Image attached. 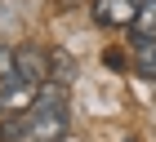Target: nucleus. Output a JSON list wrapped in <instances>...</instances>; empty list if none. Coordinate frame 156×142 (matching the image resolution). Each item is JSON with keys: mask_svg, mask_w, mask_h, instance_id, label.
Here are the masks:
<instances>
[{"mask_svg": "<svg viewBox=\"0 0 156 142\" xmlns=\"http://www.w3.org/2000/svg\"><path fill=\"white\" fill-rule=\"evenodd\" d=\"M120 142H134V138H120Z\"/></svg>", "mask_w": 156, "mask_h": 142, "instance_id": "9d476101", "label": "nucleus"}, {"mask_svg": "<svg viewBox=\"0 0 156 142\" xmlns=\"http://www.w3.org/2000/svg\"><path fill=\"white\" fill-rule=\"evenodd\" d=\"M72 116H67V106L62 111H27V142H62Z\"/></svg>", "mask_w": 156, "mask_h": 142, "instance_id": "f257e3e1", "label": "nucleus"}, {"mask_svg": "<svg viewBox=\"0 0 156 142\" xmlns=\"http://www.w3.org/2000/svg\"><path fill=\"white\" fill-rule=\"evenodd\" d=\"M134 45L138 40H156V0H143L138 5V18H134Z\"/></svg>", "mask_w": 156, "mask_h": 142, "instance_id": "39448f33", "label": "nucleus"}, {"mask_svg": "<svg viewBox=\"0 0 156 142\" xmlns=\"http://www.w3.org/2000/svg\"><path fill=\"white\" fill-rule=\"evenodd\" d=\"M49 80H62V84L76 80V58L72 53H49Z\"/></svg>", "mask_w": 156, "mask_h": 142, "instance_id": "0eeeda50", "label": "nucleus"}, {"mask_svg": "<svg viewBox=\"0 0 156 142\" xmlns=\"http://www.w3.org/2000/svg\"><path fill=\"white\" fill-rule=\"evenodd\" d=\"M107 67L120 71V67H129V62H125V53H120V49H107Z\"/></svg>", "mask_w": 156, "mask_h": 142, "instance_id": "1a4fd4ad", "label": "nucleus"}, {"mask_svg": "<svg viewBox=\"0 0 156 142\" xmlns=\"http://www.w3.org/2000/svg\"><path fill=\"white\" fill-rule=\"evenodd\" d=\"M13 58H18V49H9V45H0V89H9L18 76H13Z\"/></svg>", "mask_w": 156, "mask_h": 142, "instance_id": "6e6552de", "label": "nucleus"}, {"mask_svg": "<svg viewBox=\"0 0 156 142\" xmlns=\"http://www.w3.org/2000/svg\"><path fill=\"white\" fill-rule=\"evenodd\" d=\"M138 5H143V0H94L89 13H94L98 27H134Z\"/></svg>", "mask_w": 156, "mask_h": 142, "instance_id": "f03ea898", "label": "nucleus"}, {"mask_svg": "<svg viewBox=\"0 0 156 142\" xmlns=\"http://www.w3.org/2000/svg\"><path fill=\"white\" fill-rule=\"evenodd\" d=\"M62 106H67V84L62 80L36 84V111H62Z\"/></svg>", "mask_w": 156, "mask_h": 142, "instance_id": "20e7f679", "label": "nucleus"}, {"mask_svg": "<svg viewBox=\"0 0 156 142\" xmlns=\"http://www.w3.org/2000/svg\"><path fill=\"white\" fill-rule=\"evenodd\" d=\"M134 67H138V76L156 80V40H138L134 45Z\"/></svg>", "mask_w": 156, "mask_h": 142, "instance_id": "423d86ee", "label": "nucleus"}, {"mask_svg": "<svg viewBox=\"0 0 156 142\" xmlns=\"http://www.w3.org/2000/svg\"><path fill=\"white\" fill-rule=\"evenodd\" d=\"M13 76L23 84H45L49 80V53L36 45H23L18 49V58H13Z\"/></svg>", "mask_w": 156, "mask_h": 142, "instance_id": "7ed1b4c3", "label": "nucleus"}]
</instances>
